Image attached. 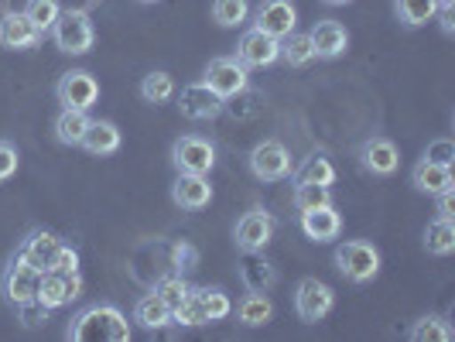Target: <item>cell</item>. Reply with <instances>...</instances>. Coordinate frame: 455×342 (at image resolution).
<instances>
[{"instance_id":"1","label":"cell","mask_w":455,"mask_h":342,"mask_svg":"<svg viewBox=\"0 0 455 342\" xmlns=\"http://www.w3.org/2000/svg\"><path fill=\"white\" fill-rule=\"evenodd\" d=\"M68 339L76 342H127L131 339V325L124 319V312L114 305H92L83 315H76L68 325Z\"/></svg>"},{"instance_id":"2","label":"cell","mask_w":455,"mask_h":342,"mask_svg":"<svg viewBox=\"0 0 455 342\" xmlns=\"http://www.w3.org/2000/svg\"><path fill=\"white\" fill-rule=\"evenodd\" d=\"M336 267L346 281L366 284L380 274V251L370 240H346L336 247Z\"/></svg>"},{"instance_id":"3","label":"cell","mask_w":455,"mask_h":342,"mask_svg":"<svg viewBox=\"0 0 455 342\" xmlns=\"http://www.w3.org/2000/svg\"><path fill=\"white\" fill-rule=\"evenodd\" d=\"M52 38H55L59 52H66V55H86L96 42L90 14L86 11H59V18L52 24Z\"/></svg>"},{"instance_id":"4","label":"cell","mask_w":455,"mask_h":342,"mask_svg":"<svg viewBox=\"0 0 455 342\" xmlns=\"http://www.w3.org/2000/svg\"><path fill=\"white\" fill-rule=\"evenodd\" d=\"M203 83L212 92H216V96H223V99H233V96L247 92V86H251V72H247V66H243L240 59L220 55V59H212V62L205 66V79H203Z\"/></svg>"},{"instance_id":"5","label":"cell","mask_w":455,"mask_h":342,"mask_svg":"<svg viewBox=\"0 0 455 342\" xmlns=\"http://www.w3.org/2000/svg\"><path fill=\"white\" fill-rule=\"evenodd\" d=\"M172 164L182 175H209L216 164V147L212 140H205L199 134H185L172 144Z\"/></svg>"},{"instance_id":"6","label":"cell","mask_w":455,"mask_h":342,"mask_svg":"<svg viewBox=\"0 0 455 342\" xmlns=\"http://www.w3.org/2000/svg\"><path fill=\"white\" fill-rule=\"evenodd\" d=\"M55 96H59V103L66 110H86L90 114L92 107H96V99H100V83H96V76L86 72V68H72V72H66L59 79Z\"/></svg>"},{"instance_id":"7","label":"cell","mask_w":455,"mask_h":342,"mask_svg":"<svg viewBox=\"0 0 455 342\" xmlns=\"http://www.w3.org/2000/svg\"><path fill=\"white\" fill-rule=\"evenodd\" d=\"M251 171L260 182H281L291 175V155L281 140H260L251 151Z\"/></svg>"},{"instance_id":"8","label":"cell","mask_w":455,"mask_h":342,"mask_svg":"<svg viewBox=\"0 0 455 342\" xmlns=\"http://www.w3.org/2000/svg\"><path fill=\"white\" fill-rule=\"evenodd\" d=\"M38 281H42V271L38 267H31L28 260L21 257V251L11 257V264H7V271H4V295L7 301L18 308L24 301H35L38 298Z\"/></svg>"},{"instance_id":"9","label":"cell","mask_w":455,"mask_h":342,"mask_svg":"<svg viewBox=\"0 0 455 342\" xmlns=\"http://www.w3.org/2000/svg\"><path fill=\"white\" fill-rule=\"evenodd\" d=\"M332 305H336V291L319 281V277H305L301 284H298L295 291V312L301 322H322L329 312H332Z\"/></svg>"},{"instance_id":"10","label":"cell","mask_w":455,"mask_h":342,"mask_svg":"<svg viewBox=\"0 0 455 342\" xmlns=\"http://www.w3.org/2000/svg\"><path fill=\"white\" fill-rule=\"evenodd\" d=\"M298 24V11L291 0H260L257 7H253V28L257 31H264V35H271V38H284V35H291Z\"/></svg>"},{"instance_id":"11","label":"cell","mask_w":455,"mask_h":342,"mask_svg":"<svg viewBox=\"0 0 455 342\" xmlns=\"http://www.w3.org/2000/svg\"><path fill=\"white\" fill-rule=\"evenodd\" d=\"M79 291H83V277H79V271H72V274L42 271V281H38V301L45 305L48 312L72 305V301L79 298Z\"/></svg>"},{"instance_id":"12","label":"cell","mask_w":455,"mask_h":342,"mask_svg":"<svg viewBox=\"0 0 455 342\" xmlns=\"http://www.w3.org/2000/svg\"><path fill=\"white\" fill-rule=\"evenodd\" d=\"M274 236V216L264 212V209H251L243 212V219L233 229V240H236V251L243 253H257L271 243Z\"/></svg>"},{"instance_id":"13","label":"cell","mask_w":455,"mask_h":342,"mask_svg":"<svg viewBox=\"0 0 455 342\" xmlns=\"http://www.w3.org/2000/svg\"><path fill=\"white\" fill-rule=\"evenodd\" d=\"M179 110H182L185 120H216V116L227 110V99L216 96L205 83H192L179 96Z\"/></svg>"},{"instance_id":"14","label":"cell","mask_w":455,"mask_h":342,"mask_svg":"<svg viewBox=\"0 0 455 342\" xmlns=\"http://www.w3.org/2000/svg\"><path fill=\"white\" fill-rule=\"evenodd\" d=\"M360 164L370 175L387 179V175H394L401 168V151H397V144L390 137H370L360 147Z\"/></svg>"},{"instance_id":"15","label":"cell","mask_w":455,"mask_h":342,"mask_svg":"<svg viewBox=\"0 0 455 342\" xmlns=\"http://www.w3.org/2000/svg\"><path fill=\"white\" fill-rule=\"evenodd\" d=\"M236 59L247 68H267L281 59V42L271 38V35H264V31H257V28H251L240 38V45H236Z\"/></svg>"},{"instance_id":"16","label":"cell","mask_w":455,"mask_h":342,"mask_svg":"<svg viewBox=\"0 0 455 342\" xmlns=\"http://www.w3.org/2000/svg\"><path fill=\"white\" fill-rule=\"evenodd\" d=\"M45 35L35 28V21L24 14V11H7L0 18V45L11 48V52H28L42 42Z\"/></svg>"},{"instance_id":"17","label":"cell","mask_w":455,"mask_h":342,"mask_svg":"<svg viewBox=\"0 0 455 342\" xmlns=\"http://www.w3.org/2000/svg\"><path fill=\"white\" fill-rule=\"evenodd\" d=\"M301 233L308 236V240H315V243H329V240H336L342 229V216L336 212V205H315V209H305L301 212Z\"/></svg>"},{"instance_id":"18","label":"cell","mask_w":455,"mask_h":342,"mask_svg":"<svg viewBox=\"0 0 455 342\" xmlns=\"http://www.w3.org/2000/svg\"><path fill=\"white\" fill-rule=\"evenodd\" d=\"M172 203L179 205V209H188V212L205 209V205L212 203V185H209L205 175H182L179 171V179L172 185Z\"/></svg>"},{"instance_id":"19","label":"cell","mask_w":455,"mask_h":342,"mask_svg":"<svg viewBox=\"0 0 455 342\" xmlns=\"http://www.w3.org/2000/svg\"><path fill=\"white\" fill-rule=\"evenodd\" d=\"M308 38H312V48H315V59H325V62L346 55V48H349V35H346V28L339 21H315Z\"/></svg>"},{"instance_id":"20","label":"cell","mask_w":455,"mask_h":342,"mask_svg":"<svg viewBox=\"0 0 455 342\" xmlns=\"http://www.w3.org/2000/svg\"><path fill=\"white\" fill-rule=\"evenodd\" d=\"M411 185L418 192H428V195H438V192H449L455 188V175L452 164H435V161H418L411 168Z\"/></svg>"},{"instance_id":"21","label":"cell","mask_w":455,"mask_h":342,"mask_svg":"<svg viewBox=\"0 0 455 342\" xmlns=\"http://www.w3.org/2000/svg\"><path fill=\"white\" fill-rule=\"evenodd\" d=\"M62 247V240L55 236V233H48V229H35V233H28V240L21 243V257L31 264V267H38V271H48L52 267V260H55V253Z\"/></svg>"},{"instance_id":"22","label":"cell","mask_w":455,"mask_h":342,"mask_svg":"<svg viewBox=\"0 0 455 342\" xmlns=\"http://www.w3.org/2000/svg\"><path fill=\"white\" fill-rule=\"evenodd\" d=\"M79 147H86L92 158L116 155V151H120V127L110 123V120H90L86 137H83V144H79Z\"/></svg>"},{"instance_id":"23","label":"cell","mask_w":455,"mask_h":342,"mask_svg":"<svg viewBox=\"0 0 455 342\" xmlns=\"http://www.w3.org/2000/svg\"><path fill=\"white\" fill-rule=\"evenodd\" d=\"M134 322L140 325V329H148V332H158V329H164V325H172V305H168L164 298L155 295V291L144 298H137Z\"/></svg>"},{"instance_id":"24","label":"cell","mask_w":455,"mask_h":342,"mask_svg":"<svg viewBox=\"0 0 455 342\" xmlns=\"http://www.w3.org/2000/svg\"><path fill=\"white\" fill-rule=\"evenodd\" d=\"M236 319H240V325H247V329H260V325H267V322L274 319L271 298L264 295V291L243 295L240 301H236Z\"/></svg>"},{"instance_id":"25","label":"cell","mask_w":455,"mask_h":342,"mask_svg":"<svg viewBox=\"0 0 455 342\" xmlns=\"http://www.w3.org/2000/svg\"><path fill=\"white\" fill-rule=\"evenodd\" d=\"M86 127H90V114L86 110H66L62 107V114L55 116V137L66 147H79L83 137H86Z\"/></svg>"},{"instance_id":"26","label":"cell","mask_w":455,"mask_h":342,"mask_svg":"<svg viewBox=\"0 0 455 342\" xmlns=\"http://www.w3.org/2000/svg\"><path fill=\"white\" fill-rule=\"evenodd\" d=\"M438 0H394V14L404 28H425L438 18Z\"/></svg>"},{"instance_id":"27","label":"cell","mask_w":455,"mask_h":342,"mask_svg":"<svg viewBox=\"0 0 455 342\" xmlns=\"http://www.w3.org/2000/svg\"><path fill=\"white\" fill-rule=\"evenodd\" d=\"M425 251L432 253V257H449L455 251V223L452 219H435L428 223L425 229Z\"/></svg>"},{"instance_id":"28","label":"cell","mask_w":455,"mask_h":342,"mask_svg":"<svg viewBox=\"0 0 455 342\" xmlns=\"http://www.w3.org/2000/svg\"><path fill=\"white\" fill-rule=\"evenodd\" d=\"M281 59L291 68H301V66H308V62H315L312 38H308V35H298V31L284 35V38H281Z\"/></svg>"},{"instance_id":"29","label":"cell","mask_w":455,"mask_h":342,"mask_svg":"<svg viewBox=\"0 0 455 342\" xmlns=\"http://www.w3.org/2000/svg\"><path fill=\"white\" fill-rule=\"evenodd\" d=\"M408 339L411 342H452L455 332L445 319H438V315H425V319H418L414 325H411Z\"/></svg>"},{"instance_id":"30","label":"cell","mask_w":455,"mask_h":342,"mask_svg":"<svg viewBox=\"0 0 455 342\" xmlns=\"http://www.w3.org/2000/svg\"><path fill=\"white\" fill-rule=\"evenodd\" d=\"M295 182L332 185L336 182V168H332V161L325 158L322 151H315V155H308V158L301 161V168L295 171Z\"/></svg>"},{"instance_id":"31","label":"cell","mask_w":455,"mask_h":342,"mask_svg":"<svg viewBox=\"0 0 455 342\" xmlns=\"http://www.w3.org/2000/svg\"><path fill=\"white\" fill-rule=\"evenodd\" d=\"M140 96H144V103H168L172 96H175V79H172V72H148L144 79H140Z\"/></svg>"},{"instance_id":"32","label":"cell","mask_w":455,"mask_h":342,"mask_svg":"<svg viewBox=\"0 0 455 342\" xmlns=\"http://www.w3.org/2000/svg\"><path fill=\"white\" fill-rule=\"evenodd\" d=\"M172 322L179 325H209V315L203 308V298H199V288H188L185 298L172 308Z\"/></svg>"},{"instance_id":"33","label":"cell","mask_w":455,"mask_h":342,"mask_svg":"<svg viewBox=\"0 0 455 342\" xmlns=\"http://www.w3.org/2000/svg\"><path fill=\"white\" fill-rule=\"evenodd\" d=\"M251 14L247 0H212V21L220 28H240Z\"/></svg>"},{"instance_id":"34","label":"cell","mask_w":455,"mask_h":342,"mask_svg":"<svg viewBox=\"0 0 455 342\" xmlns=\"http://www.w3.org/2000/svg\"><path fill=\"white\" fill-rule=\"evenodd\" d=\"M315 205H332V188L315 182H295V209H315Z\"/></svg>"},{"instance_id":"35","label":"cell","mask_w":455,"mask_h":342,"mask_svg":"<svg viewBox=\"0 0 455 342\" xmlns=\"http://www.w3.org/2000/svg\"><path fill=\"white\" fill-rule=\"evenodd\" d=\"M199 298H203V308L209 322H223L233 315V301L223 288H199Z\"/></svg>"},{"instance_id":"36","label":"cell","mask_w":455,"mask_h":342,"mask_svg":"<svg viewBox=\"0 0 455 342\" xmlns=\"http://www.w3.org/2000/svg\"><path fill=\"white\" fill-rule=\"evenodd\" d=\"M59 0H28V7H24V14L35 21V28L45 35V31H52V24H55V18H59Z\"/></svg>"},{"instance_id":"37","label":"cell","mask_w":455,"mask_h":342,"mask_svg":"<svg viewBox=\"0 0 455 342\" xmlns=\"http://www.w3.org/2000/svg\"><path fill=\"white\" fill-rule=\"evenodd\" d=\"M185 291H188V284H185L182 274H164V277H158V281H155V295L164 298L172 308L182 301Z\"/></svg>"},{"instance_id":"38","label":"cell","mask_w":455,"mask_h":342,"mask_svg":"<svg viewBox=\"0 0 455 342\" xmlns=\"http://www.w3.org/2000/svg\"><path fill=\"white\" fill-rule=\"evenodd\" d=\"M18 147L11 140H0V182H11L18 175Z\"/></svg>"},{"instance_id":"39","label":"cell","mask_w":455,"mask_h":342,"mask_svg":"<svg viewBox=\"0 0 455 342\" xmlns=\"http://www.w3.org/2000/svg\"><path fill=\"white\" fill-rule=\"evenodd\" d=\"M18 319L24 322V325H42V322L48 319V308L35 298V301H24V305H18Z\"/></svg>"},{"instance_id":"40","label":"cell","mask_w":455,"mask_h":342,"mask_svg":"<svg viewBox=\"0 0 455 342\" xmlns=\"http://www.w3.org/2000/svg\"><path fill=\"white\" fill-rule=\"evenodd\" d=\"M48 271H62V274H72V271H79V253L72 251V247H59V253H55V260H52V267Z\"/></svg>"},{"instance_id":"41","label":"cell","mask_w":455,"mask_h":342,"mask_svg":"<svg viewBox=\"0 0 455 342\" xmlns=\"http://www.w3.org/2000/svg\"><path fill=\"white\" fill-rule=\"evenodd\" d=\"M452 158H455L452 140H435V144H428V151H425V161H435V164H452Z\"/></svg>"},{"instance_id":"42","label":"cell","mask_w":455,"mask_h":342,"mask_svg":"<svg viewBox=\"0 0 455 342\" xmlns=\"http://www.w3.org/2000/svg\"><path fill=\"white\" fill-rule=\"evenodd\" d=\"M435 199H438V216H442V219H455V188L438 192Z\"/></svg>"},{"instance_id":"43","label":"cell","mask_w":455,"mask_h":342,"mask_svg":"<svg viewBox=\"0 0 455 342\" xmlns=\"http://www.w3.org/2000/svg\"><path fill=\"white\" fill-rule=\"evenodd\" d=\"M438 14H442V31L445 35H452L455 24H452V7H438Z\"/></svg>"},{"instance_id":"44","label":"cell","mask_w":455,"mask_h":342,"mask_svg":"<svg viewBox=\"0 0 455 342\" xmlns=\"http://www.w3.org/2000/svg\"><path fill=\"white\" fill-rule=\"evenodd\" d=\"M438 4H442V7H455V0H438Z\"/></svg>"},{"instance_id":"45","label":"cell","mask_w":455,"mask_h":342,"mask_svg":"<svg viewBox=\"0 0 455 342\" xmlns=\"http://www.w3.org/2000/svg\"><path fill=\"white\" fill-rule=\"evenodd\" d=\"M325 4H349V0H325Z\"/></svg>"},{"instance_id":"46","label":"cell","mask_w":455,"mask_h":342,"mask_svg":"<svg viewBox=\"0 0 455 342\" xmlns=\"http://www.w3.org/2000/svg\"><path fill=\"white\" fill-rule=\"evenodd\" d=\"M140 4H158V0H140Z\"/></svg>"}]
</instances>
